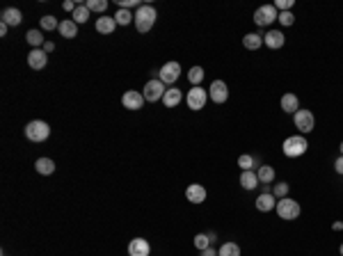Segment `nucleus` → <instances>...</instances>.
<instances>
[{"mask_svg": "<svg viewBox=\"0 0 343 256\" xmlns=\"http://www.w3.org/2000/svg\"><path fill=\"white\" fill-rule=\"evenodd\" d=\"M155 18H158V12H155V7H151V5H142V7H137V12L133 14V23H135L137 32H149L151 27H153Z\"/></svg>", "mask_w": 343, "mask_h": 256, "instance_id": "obj_1", "label": "nucleus"}, {"mask_svg": "<svg viewBox=\"0 0 343 256\" xmlns=\"http://www.w3.org/2000/svg\"><path fill=\"white\" fill-rule=\"evenodd\" d=\"M306 149H309V142L304 135H291L284 140V155L288 158H300L306 153Z\"/></svg>", "mask_w": 343, "mask_h": 256, "instance_id": "obj_2", "label": "nucleus"}, {"mask_svg": "<svg viewBox=\"0 0 343 256\" xmlns=\"http://www.w3.org/2000/svg\"><path fill=\"white\" fill-rule=\"evenodd\" d=\"M25 137L30 142H46L50 137V126L46 121H41V119H35V121H30L25 126Z\"/></svg>", "mask_w": 343, "mask_h": 256, "instance_id": "obj_3", "label": "nucleus"}, {"mask_svg": "<svg viewBox=\"0 0 343 256\" xmlns=\"http://www.w3.org/2000/svg\"><path fill=\"white\" fill-rule=\"evenodd\" d=\"M277 215L282 219H297L300 217V204H297L295 199H291V197H284V199H277Z\"/></svg>", "mask_w": 343, "mask_h": 256, "instance_id": "obj_4", "label": "nucleus"}, {"mask_svg": "<svg viewBox=\"0 0 343 256\" xmlns=\"http://www.w3.org/2000/svg\"><path fill=\"white\" fill-rule=\"evenodd\" d=\"M165 91H167L165 89V82L160 80V78H151V80L144 85L142 96H144V101H149V103H155V101H163Z\"/></svg>", "mask_w": 343, "mask_h": 256, "instance_id": "obj_5", "label": "nucleus"}, {"mask_svg": "<svg viewBox=\"0 0 343 256\" xmlns=\"http://www.w3.org/2000/svg\"><path fill=\"white\" fill-rule=\"evenodd\" d=\"M293 123H295V128L304 135V133H311L316 126V117L311 110H297L295 114H293Z\"/></svg>", "mask_w": 343, "mask_h": 256, "instance_id": "obj_6", "label": "nucleus"}, {"mask_svg": "<svg viewBox=\"0 0 343 256\" xmlns=\"http://www.w3.org/2000/svg\"><path fill=\"white\" fill-rule=\"evenodd\" d=\"M279 18V12L274 5H261L259 9L254 12V23L256 25H270V23H274Z\"/></svg>", "mask_w": 343, "mask_h": 256, "instance_id": "obj_7", "label": "nucleus"}, {"mask_svg": "<svg viewBox=\"0 0 343 256\" xmlns=\"http://www.w3.org/2000/svg\"><path fill=\"white\" fill-rule=\"evenodd\" d=\"M206 101H208V91L204 87H192L185 96V103L190 110H201L206 105Z\"/></svg>", "mask_w": 343, "mask_h": 256, "instance_id": "obj_8", "label": "nucleus"}, {"mask_svg": "<svg viewBox=\"0 0 343 256\" xmlns=\"http://www.w3.org/2000/svg\"><path fill=\"white\" fill-rule=\"evenodd\" d=\"M208 99L213 101V103H227V99H229V87H227V82L224 80H213L210 82V87H208Z\"/></svg>", "mask_w": 343, "mask_h": 256, "instance_id": "obj_9", "label": "nucleus"}, {"mask_svg": "<svg viewBox=\"0 0 343 256\" xmlns=\"http://www.w3.org/2000/svg\"><path fill=\"white\" fill-rule=\"evenodd\" d=\"M178 76H181V64L178 62H165L163 69H160L158 78L165 82V85H174V82L178 80Z\"/></svg>", "mask_w": 343, "mask_h": 256, "instance_id": "obj_10", "label": "nucleus"}, {"mask_svg": "<svg viewBox=\"0 0 343 256\" xmlns=\"http://www.w3.org/2000/svg\"><path fill=\"white\" fill-rule=\"evenodd\" d=\"M121 103H123V108H126V110H142L144 96H142L140 91H135V89H128V91H123Z\"/></svg>", "mask_w": 343, "mask_h": 256, "instance_id": "obj_11", "label": "nucleus"}, {"mask_svg": "<svg viewBox=\"0 0 343 256\" xmlns=\"http://www.w3.org/2000/svg\"><path fill=\"white\" fill-rule=\"evenodd\" d=\"M46 64H48V55H46L41 48H32L30 55H27V67L35 69V71H41Z\"/></svg>", "mask_w": 343, "mask_h": 256, "instance_id": "obj_12", "label": "nucleus"}, {"mask_svg": "<svg viewBox=\"0 0 343 256\" xmlns=\"http://www.w3.org/2000/svg\"><path fill=\"white\" fill-rule=\"evenodd\" d=\"M185 199L190 204H204L206 201V187L199 185V183H192V185L185 187Z\"/></svg>", "mask_w": 343, "mask_h": 256, "instance_id": "obj_13", "label": "nucleus"}, {"mask_svg": "<svg viewBox=\"0 0 343 256\" xmlns=\"http://www.w3.org/2000/svg\"><path fill=\"white\" fill-rule=\"evenodd\" d=\"M256 208L261 210V213H270V210L277 208V197L272 195V192H261L259 197H256Z\"/></svg>", "mask_w": 343, "mask_h": 256, "instance_id": "obj_14", "label": "nucleus"}, {"mask_svg": "<svg viewBox=\"0 0 343 256\" xmlns=\"http://www.w3.org/2000/svg\"><path fill=\"white\" fill-rule=\"evenodd\" d=\"M149 251H151V247L144 238H133L128 242V256H149Z\"/></svg>", "mask_w": 343, "mask_h": 256, "instance_id": "obj_15", "label": "nucleus"}, {"mask_svg": "<svg viewBox=\"0 0 343 256\" xmlns=\"http://www.w3.org/2000/svg\"><path fill=\"white\" fill-rule=\"evenodd\" d=\"M263 44L272 50H279L284 44H286V37H284L282 30H270L268 35H263Z\"/></svg>", "mask_w": 343, "mask_h": 256, "instance_id": "obj_16", "label": "nucleus"}, {"mask_svg": "<svg viewBox=\"0 0 343 256\" xmlns=\"http://www.w3.org/2000/svg\"><path fill=\"white\" fill-rule=\"evenodd\" d=\"M3 23L5 25H12V27H16V25H21V21H23V14H21V9H16V7H7L3 12Z\"/></svg>", "mask_w": 343, "mask_h": 256, "instance_id": "obj_17", "label": "nucleus"}, {"mask_svg": "<svg viewBox=\"0 0 343 256\" xmlns=\"http://www.w3.org/2000/svg\"><path fill=\"white\" fill-rule=\"evenodd\" d=\"M57 30L64 39H73V37H78V23L73 18H64V21H59Z\"/></svg>", "mask_w": 343, "mask_h": 256, "instance_id": "obj_18", "label": "nucleus"}, {"mask_svg": "<svg viewBox=\"0 0 343 256\" xmlns=\"http://www.w3.org/2000/svg\"><path fill=\"white\" fill-rule=\"evenodd\" d=\"M282 110L286 114H295L297 110H300V99H297L295 94H291V91H288V94H284L282 96Z\"/></svg>", "mask_w": 343, "mask_h": 256, "instance_id": "obj_19", "label": "nucleus"}, {"mask_svg": "<svg viewBox=\"0 0 343 256\" xmlns=\"http://www.w3.org/2000/svg\"><path fill=\"white\" fill-rule=\"evenodd\" d=\"M181 101H183V94H181V89H176V87H169V89L165 91V96H163L165 108H176Z\"/></svg>", "mask_w": 343, "mask_h": 256, "instance_id": "obj_20", "label": "nucleus"}, {"mask_svg": "<svg viewBox=\"0 0 343 256\" xmlns=\"http://www.w3.org/2000/svg\"><path fill=\"white\" fill-rule=\"evenodd\" d=\"M114 27H117V21H114V16H101L96 18V30L101 32V35H112Z\"/></svg>", "mask_w": 343, "mask_h": 256, "instance_id": "obj_21", "label": "nucleus"}, {"mask_svg": "<svg viewBox=\"0 0 343 256\" xmlns=\"http://www.w3.org/2000/svg\"><path fill=\"white\" fill-rule=\"evenodd\" d=\"M242 46L247 50H259L263 46V35H256V32H250V35L242 37Z\"/></svg>", "mask_w": 343, "mask_h": 256, "instance_id": "obj_22", "label": "nucleus"}, {"mask_svg": "<svg viewBox=\"0 0 343 256\" xmlns=\"http://www.w3.org/2000/svg\"><path fill=\"white\" fill-rule=\"evenodd\" d=\"M35 169L41 174V176H50V174L55 172V163L50 158H39L35 163Z\"/></svg>", "mask_w": 343, "mask_h": 256, "instance_id": "obj_23", "label": "nucleus"}, {"mask_svg": "<svg viewBox=\"0 0 343 256\" xmlns=\"http://www.w3.org/2000/svg\"><path fill=\"white\" fill-rule=\"evenodd\" d=\"M259 176H256V172H242L240 174V185L245 187V190H254V187H259Z\"/></svg>", "mask_w": 343, "mask_h": 256, "instance_id": "obj_24", "label": "nucleus"}, {"mask_svg": "<svg viewBox=\"0 0 343 256\" xmlns=\"http://www.w3.org/2000/svg\"><path fill=\"white\" fill-rule=\"evenodd\" d=\"M25 41L32 46V48H41V46L46 44V41H44V35H41L39 30H27V35H25Z\"/></svg>", "mask_w": 343, "mask_h": 256, "instance_id": "obj_25", "label": "nucleus"}, {"mask_svg": "<svg viewBox=\"0 0 343 256\" xmlns=\"http://www.w3.org/2000/svg\"><path fill=\"white\" fill-rule=\"evenodd\" d=\"M256 176H259L261 183H272L274 181V169L270 167V165H261L259 172H256Z\"/></svg>", "mask_w": 343, "mask_h": 256, "instance_id": "obj_26", "label": "nucleus"}, {"mask_svg": "<svg viewBox=\"0 0 343 256\" xmlns=\"http://www.w3.org/2000/svg\"><path fill=\"white\" fill-rule=\"evenodd\" d=\"M217 256H240V247L236 242H224L217 249Z\"/></svg>", "mask_w": 343, "mask_h": 256, "instance_id": "obj_27", "label": "nucleus"}, {"mask_svg": "<svg viewBox=\"0 0 343 256\" xmlns=\"http://www.w3.org/2000/svg\"><path fill=\"white\" fill-rule=\"evenodd\" d=\"M204 76L206 73H204V69L201 67H192L190 71H188V80L192 82V87H199V82L204 80Z\"/></svg>", "mask_w": 343, "mask_h": 256, "instance_id": "obj_28", "label": "nucleus"}, {"mask_svg": "<svg viewBox=\"0 0 343 256\" xmlns=\"http://www.w3.org/2000/svg\"><path fill=\"white\" fill-rule=\"evenodd\" d=\"M195 247H197L199 251H204V249H208V247H213V242H210L208 233H197V236H195Z\"/></svg>", "mask_w": 343, "mask_h": 256, "instance_id": "obj_29", "label": "nucleus"}, {"mask_svg": "<svg viewBox=\"0 0 343 256\" xmlns=\"http://www.w3.org/2000/svg\"><path fill=\"white\" fill-rule=\"evenodd\" d=\"M73 21L76 23H87V18H89V9H87V5H78L76 12L71 14Z\"/></svg>", "mask_w": 343, "mask_h": 256, "instance_id": "obj_30", "label": "nucleus"}, {"mask_svg": "<svg viewBox=\"0 0 343 256\" xmlns=\"http://www.w3.org/2000/svg\"><path fill=\"white\" fill-rule=\"evenodd\" d=\"M114 21H117V25H128V23H133V14L128 9H117Z\"/></svg>", "mask_w": 343, "mask_h": 256, "instance_id": "obj_31", "label": "nucleus"}, {"mask_svg": "<svg viewBox=\"0 0 343 256\" xmlns=\"http://www.w3.org/2000/svg\"><path fill=\"white\" fill-rule=\"evenodd\" d=\"M85 5L89 12H99V14H103L108 9V0H87Z\"/></svg>", "mask_w": 343, "mask_h": 256, "instance_id": "obj_32", "label": "nucleus"}, {"mask_svg": "<svg viewBox=\"0 0 343 256\" xmlns=\"http://www.w3.org/2000/svg\"><path fill=\"white\" fill-rule=\"evenodd\" d=\"M256 165V160L252 158V155H247V153H242L240 158H238V167L242 169V172H252V167Z\"/></svg>", "mask_w": 343, "mask_h": 256, "instance_id": "obj_33", "label": "nucleus"}, {"mask_svg": "<svg viewBox=\"0 0 343 256\" xmlns=\"http://www.w3.org/2000/svg\"><path fill=\"white\" fill-rule=\"evenodd\" d=\"M41 27H44V30H57L59 21L55 16H44V18H41Z\"/></svg>", "mask_w": 343, "mask_h": 256, "instance_id": "obj_34", "label": "nucleus"}, {"mask_svg": "<svg viewBox=\"0 0 343 256\" xmlns=\"http://www.w3.org/2000/svg\"><path fill=\"white\" fill-rule=\"evenodd\" d=\"M272 195L277 197V199H284V197H288V183H277V185L272 187Z\"/></svg>", "mask_w": 343, "mask_h": 256, "instance_id": "obj_35", "label": "nucleus"}, {"mask_svg": "<svg viewBox=\"0 0 343 256\" xmlns=\"http://www.w3.org/2000/svg\"><path fill=\"white\" fill-rule=\"evenodd\" d=\"M279 23H282V25H293V23H295V16H293V12H282L279 14V18H277Z\"/></svg>", "mask_w": 343, "mask_h": 256, "instance_id": "obj_36", "label": "nucleus"}, {"mask_svg": "<svg viewBox=\"0 0 343 256\" xmlns=\"http://www.w3.org/2000/svg\"><path fill=\"white\" fill-rule=\"evenodd\" d=\"M274 7H277V9H282V12H291L293 0H277V3H274Z\"/></svg>", "mask_w": 343, "mask_h": 256, "instance_id": "obj_37", "label": "nucleus"}, {"mask_svg": "<svg viewBox=\"0 0 343 256\" xmlns=\"http://www.w3.org/2000/svg\"><path fill=\"white\" fill-rule=\"evenodd\" d=\"M128 7H142L140 0H119V9H128Z\"/></svg>", "mask_w": 343, "mask_h": 256, "instance_id": "obj_38", "label": "nucleus"}, {"mask_svg": "<svg viewBox=\"0 0 343 256\" xmlns=\"http://www.w3.org/2000/svg\"><path fill=\"white\" fill-rule=\"evenodd\" d=\"M62 7H64V12H76V7H78V5L76 3H73V0H64V5H62Z\"/></svg>", "mask_w": 343, "mask_h": 256, "instance_id": "obj_39", "label": "nucleus"}, {"mask_svg": "<svg viewBox=\"0 0 343 256\" xmlns=\"http://www.w3.org/2000/svg\"><path fill=\"white\" fill-rule=\"evenodd\" d=\"M334 169H336V174H341L343 176V155H338L336 163H334Z\"/></svg>", "mask_w": 343, "mask_h": 256, "instance_id": "obj_40", "label": "nucleus"}, {"mask_svg": "<svg viewBox=\"0 0 343 256\" xmlns=\"http://www.w3.org/2000/svg\"><path fill=\"white\" fill-rule=\"evenodd\" d=\"M41 50H44L46 55H48V53H53V50H55V44H53V41H46V44L41 46Z\"/></svg>", "mask_w": 343, "mask_h": 256, "instance_id": "obj_41", "label": "nucleus"}, {"mask_svg": "<svg viewBox=\"0 0 343 256\" xmlns=\"http://www.w3.org/2000/svg\"><path fill=\"white\" fill-rule=\"evenodd\" d=\"M201 256H217V251H215L213 247H208V249H204V251H201Z\"/></svg>", "mask_w": 343, "mask_h": 256, "instance_id": "obj_42", "label": "nucleus"}, {"mask_svg": "<svg viewBox=\"0 0 343 256\" xmlns=\"http://www.w3.org/2000/svg\"><path fill=\"white\" fill-rule=\"evenodd\" d=\"M332 229H334V231H343V222H334Z\"/></svg>", "mask_w": 343, "mask_h": 256, "instance_id": "obj_43", "label": "nucleus"}, {"mask_svg": "<svg viewBox=\"0 0 343 256\" xmlns=\"http://www.w3.org/2000/svg\"><path fill=\"white\" fill-rule=\"evenodd\" d=\"M7 30H9V25H5V23H0V35H7Z\"/></svg>", "mask_w": 343, "mask_h": 256, "instance_id": "obj_44", "label": "nucleus"}, {"mask_svg": "<svg viewBox=\"0 0 343 256\" xmlns=\"http://www.w3.org/2000/svg\"><path fill=\"white\" fill-rule=\"evenodd\" d=\"M338 251H341V256H343V242H341V247H338Z\"/></svg>", "mask_w": 343, "mask_h": 256, "instance_id": "obj_45", "label": "nucleus"}, {"mask_svg": "<svg viewBox=\"0 0 343 256\" xmlns=\"http://www.w3.org/2000/svg\"><path fill=\"white\" fill-rule=\"evenodd\" d=\"M338 149H341V155H343V142H341V146H338Z\"/></svg>", "mask_w": 343, "mask_h": 256, "instance_id": "obj_46", "label": "nucleus"}]
</instances>
